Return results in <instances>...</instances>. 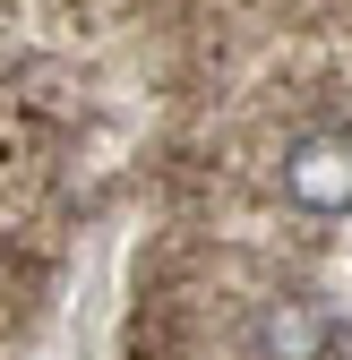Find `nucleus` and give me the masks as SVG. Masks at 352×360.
<instances>
[{"label": "nucleus", "mask_w": 352, "mask_h": 360, "mask_svg": "<svg viewBox=\"0 0 352 360\" xmlns=\"http://www.w3.org/2000/svg\"><path fill=\"white\" fill-rule=\"evenodd\" d=\"M275 180H284V198L301 214H352V129L344 120L301 129L284 146V163H275Z\"/></svg>", "instance_id": "f257e3e1"}, {"label": "nucleus", "mask_w": 352, "mask_h": 360, "mask_svg": "<svg viewBox=\"0 0 352 360\" xmlns=\"http://www.w3.org/2000/svg\"><path fill=\"white\" fill-rule=\"evenodd\" d=\"M335 343H344V318L318 292H275L249 318V352L258 360H335Z\"/></svg>", "instance_id": "f03ea898"}]
</instances>
